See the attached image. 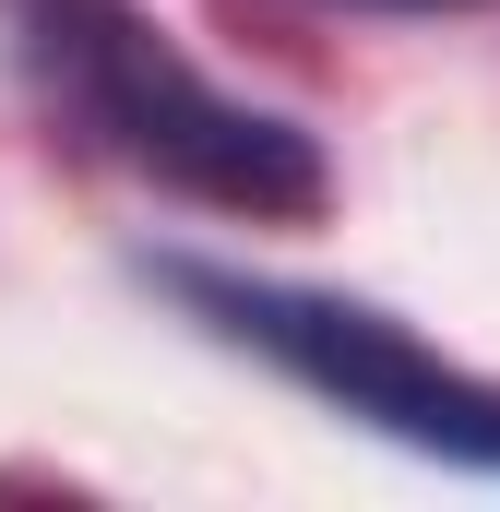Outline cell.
I'll return each instance as SVG.
<instances>
[{
  "instance_id": "cell-2",
  "label": "cell",
  "mask_w": 500,
  "mask_h": 512,
  "mask_svg": "<svg viewBox=\"0 0 500 512\" xmlns=\"http://www.w3.org/2000/svg\"><path fill=\"white\" fill-rule=\"evenodd\" d=\"M155 286L179 310H203V334L250 346L262 370H286L298 393H322L334 417H358L405 453L477 465L500 477V382L453 370L441 346H417L370 298H322V286H274V274H227V262H155Z\"/></svg>"
},
{
  "instance_id": "cell-1",
  "label": "cell",
  "mask_w": 500,
  "mask_h": 512,
  "mask_svg": "<svg viewBox=\"0 0 500 512\" xmlns=\"http://www.w3.org/2000/svg\"><path fill=\"white\" fill-rule=\"evenodd\" d=\"M0 36L24 60V84L96 155L143 167L179 203H215V215H250V227H298V215L334 203L322 143L286 108L227 96L143 0H0Z\"/></svg>"
},
{
  "instance_id": "cell-3",
  "label": "cell",
  "mask_w": 500,
  "mask_h": 512,
  "mask_svg": "<svg viewBox=\"0 0 500 512\" xmlns=\"http://www.w3.org/2000/svg\"><path fill=\"white\" fill-rule=\"evenodd\" d=\"M346 12H453V0H346Z\"/></svg>"
}]
</instances>
